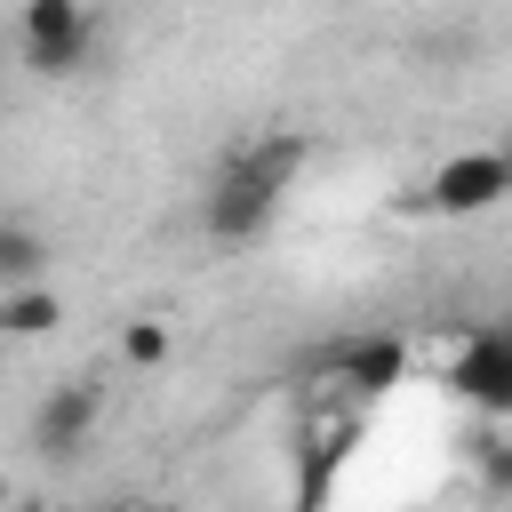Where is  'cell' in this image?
<instances>
[{"label": "cell", "mask_w": 512, "mask_h": 512, "mask_svg": "<svg viewBox=\"0 0 512 512\" xmlns=\"http://www.w3.org/2000/svg\"><path fill=\"white\" fill-rule=\"evenodd\" d=\"M120 360H128V368H160V360H168V328H160V320H128V328H120Z\"/></svg>", "instance_id": "cell-9"}, {"label": "cell", "mask_w": 512, "mask_h": 512, "mask_svg": "<svg viewBox=\"0 0 512 512\" xmlns=\"http://www.w3.org/2000/svg\"><path fill=\"white\" fill-rule=\"evenodd\" d=\"M320 376L344 384V392H360V400H376V392H392V384L408 376V352H400L392 336H336V344L320 352Z\"/></svg>", "instance_id": "cell-5"}, {"label": "cell", "mask_w": 512, "mask_h": 512, "mask_svg": "<svg viewBox=\"0 0 512 512\" xmlns=\"http://www.w3.org/2000/svg\"><path fill=\"white\" fill-rule=\"evenodd\" d=\"M16 40H24V64H32L40 80H64V72H80V64H88L96 16H88L80 0H24Z\"/></svg>", "instance_id": "cell-2"}, {"label": "cell", "mask_w": 512, "mask_h": 512, "mask_svg": "<svg viewBox=\"0 0 512 512\" xmlns=\"http://www.w3.org/2000/svg\"><path fill=\"white\" fill-rule=\"evenodd\" d=\"M56 320H64V296H56V288H8V296H0V336H16V344L48 336Z\"/></svg>", "instance_id": "cell-7"}, {"label": "cell", "mask_w": 512, "mask_h": 512, "mask_svg": "<svg viewBox=\"0 0 512 512\" xmlns=\"http://www.w3.org/2000/svg\"><path fill=\"white\" fill-rule=\"evenodd\" d=\"M40 264H48V240L32 224H0V296L8 288H40Z\"/></svg>", "instance_id": "cell-8"}, {"label": "cell", "mask_w": 512, "mask_h": 512, "mask_svg": "<svg viewBox=\"0 0 512 512\" xmlns=\"http://www.w3.org/2000/svg\"><path fill=\"white\" fill-rule=\"evenodd\" d=\"M296 168H304V136H256V144H240V152L216 168L208 200H200V224H208V240H224V248H248V240H256V232L280 216V200H288Z\"/></svg>", "instance_id": "cell-1"}, {"label": "cell", "mask_w": 512, "mask_h": 512, "mask_svg": "<svg viewBox=\"0 0 512 512\" xmlns=\"http://www.w3.org/2000/svg\"><path fill=\"white\" fill-rule=\"evenodd\" d=\"M496 152H504V168H512V136H504V144H496Z\"/></svg>", "instance_id": "cell-12"}, {"label": "cell", "mask_w": 512, "mask_h": 512, "mask_svg": "<svg viewBox=\"0 0 512 512\" xmlns=\"http://www.w3.org/2000/svg\"><path fill=\"white\" fill-rule=\"evenodd\" d=\"M448 384L488 408V416H512V328H480L456 360H448Z\"/></svg>", "instance_id": "cell-4"}, {"label": "cell", "mask_w": 512, "mask_h": 512, "mask_svg": "<svg viewBox=\"0 0 512 512\" xmlns=\"http://www.w3.org/2000/svg\"><path fill=\"white\" fill-rule=\"evenodd\" d=\"M96 408H104V392L88 384V376H72V384H56L48 400H40V416H32V448L40 456H80V440L96 432Z\"/></svg>", "instance_id": "cell-6"}, {"label": "cell", "mask_w": 512, "mask_h": 512, "mask_svg": "<svg viewBox=\"0 0 512 512\" xmlns=\"http://www.w3.org/2000/svg\"><path fill=\"white\" fill-rule=\"evenodd\" d=\"M96 512H152V504H96Z\"/></svg>", "instance_id": "cell-11"}, {"label": "cell", "mask_w": 512, "mask_h": 512, "mask_svg": "<svg viewBox=\"0 0 512 512\" xmlns=\"http://www.w3.org/2000/svg\"><path fill=\"white\" fill-rule=\"evenodd\" d=\"M424 200H432L440 216H480V208L512 200V168H504V152H496V144H488V152H448V160L432 168Z\"/></svg>", "instance_id": "cell-3"}, {"label": "cell", "mask_w": 512, "mask_h": 512, "mask_svg": "<svg viewBox=\"0 0 512 512\" xmlns=\"http://www.w3.org/2000/svg\"><path fill=\"white\" fill-rule=\"evenodd\" d=\"M16 512H48V504H16Z\"/></svg>", "instance_id": "cell-13"}, {"label": "cell", "mask_w": 512, "mask_h": 512, "mask_svg": "<svg viewBox=\"0 0 512 512\" xmlns=\"http://www.w3.org/2000/svg\"><path fill=\"white\" fill-rule=\"evenodd\" d=\"M480 480L488 488H512V448H480Z\"/></svg>", "instance_id": "cell-10"}]
</instances>
